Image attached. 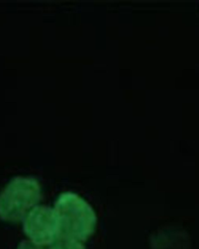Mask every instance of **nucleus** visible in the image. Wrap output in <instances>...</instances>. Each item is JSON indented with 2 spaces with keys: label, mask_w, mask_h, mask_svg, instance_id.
<instances>
[{
  "label": "nucleus",
  "mask_w": 199,
  "mask_h": 249,
  "mask_svg": "<svg viewBox=\"0 0 199 249\" xmlns=\"http://www.w3.org/2000/svg\"><path fill=\"white\" fill-rule=\"evenodd\" d=\"M53 209L59 220L60 236L83 242L94 232L96 214L91 205L79 195L72 192L60 194Z\"/></svg>",
  "instance_id": "nucleus-1"
},
{
  "label": "nucleus",
  "mask_w": 199,
  "mask_h": 249,
  "mask_svg": "<svg viewBox=\"0 0 199 249\" xmlns=\"http://www.w3.org/2000/svg\"><path fill=\"white\" fill-rule=\"evenodd\" d=\"M41 199L39 182L29 176L14 177L0 193V219L19 222Z\"/></svg>",
  "instance_id": "nucleus-2"
},
{
  "label": "nucleus",
  "mask_w": 199,
  "mask_h": 249,
  "mask_svg": "<svg viewBox=\"0 0 199 249\" xmlns=\"http://www.w3.org/2000/svg\"><path fill=\"white\" fill-rule=\"evenodd\" d=\"M23 231L37 245H51L60 236L55 210L47 205H36L23 219Z\"/></svg>",
  "instance_id": "nucleus-3"
},
{
  "label": "nucleus",
  "mask_w": 199,
  "mask_h": 249,
  "mask_svg": "<svg viewBox=\"0 0 199 249\" xmlns=\"http://www.w3.org/2000/svg\"><path fill=\"white\" fill-rule=\"evenodd\" d=\"M50 249H86V248L82 241L60 236L56 241H54L50 246Z\"/></svg>",
  "instance_id": "nucleus-4"
},
{
  "label": "nucleus",
  "mask_w": 199,
  "mask_h": 249,
  "mask_svg": "<svg viewBox=\"0 0 199 249\" xmlns=\"http://www.w3.org/2000/svg\"><path fill=\"white\" fill-rule=\"evenodd\" d=\"M17 249H44L42 246L35 244L30 240H22L17 245Z\"/></svg>",
  "instance_id": "nucleus-5"
}]
</instances>
